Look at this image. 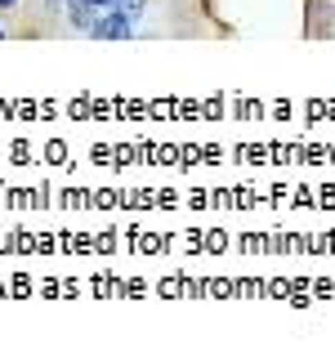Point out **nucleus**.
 I'll return each mask as SVG.
<instances>
[{"instance_id":"obj_1","label":"nucleus","mask_w":335,"mask_h":353,"mask_svg":"<svg viewBox=\"0 0 335 353\" xmlns=\"http://www.w3.org/2000/svg\"><path fill=\"white\" fill-rule=\"evenodd\" d=\"M85 36L90 41H130V36H139V23H130V18L116 14V9H103V14L85 27Z\"/></svg>"},{"instance_id":"obj_2","label":"nucleus","mask_w":335,"mask_h":353,"mask_svg":"<svg viewBox=\"0 0 335 353\" xmlns=\"http://www.w3.org/2000/svg\"><path fill=\"white\" fill-rule=\"evenodd\" d=\"M108 9H116V14H125L130 23H139V18L148 14V0H112Z\"/></svg>"},{"instance_id":"obj_3","label":"nucleus","mask_w":335,"mask_h":353,"mask_svg":"<svg viewBox=\"0 0 335 353\" xmlns=\"http://www.w3.org/2000/svg\"><path fill=\"white\" fill-rule=\"evenodd\" d=\"M9 9H18V0H0V14H9Z\"/></svg>"},{"instance_id":"obj_4","label":"nucleus","mask_w":335,"mask_h":353,"mask_svg":"<svg viewBox=\"0 0 335 353\" xmlns=\"http://www.w3.org/2000/svg\"><path fill=\"white\" fill-rule=\"evenodd\" d=\"M90 5H94V9H108V5H112V0H90Z\"/></svg>"},{"instance_id":"obj_5","label":"nucleus","mask_w":335,"mask_h":353,"mask_svg":"<svg viewBox=\"0 0 335 353\" xmlns=\"http://www.w3.org/2000/svg\"><path fill=\"white\" fill-rule=\"evenodd\" d=\"M5 36H9V32H5V27H0V41H5Z\"/></svg>"}]
</instances>
